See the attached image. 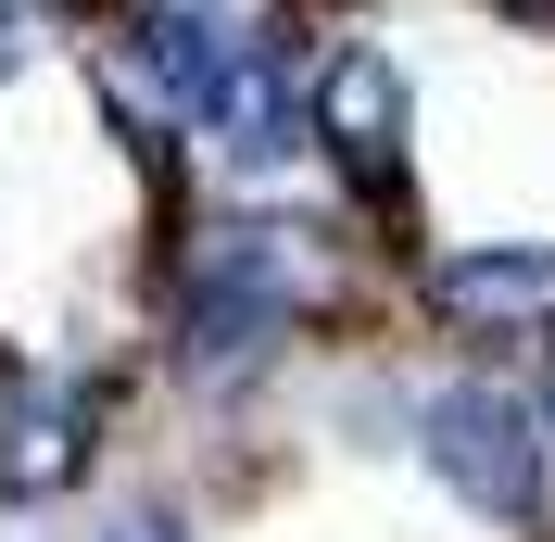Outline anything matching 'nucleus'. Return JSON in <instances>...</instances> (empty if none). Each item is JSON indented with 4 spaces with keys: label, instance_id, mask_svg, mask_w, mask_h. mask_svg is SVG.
<instances>
[{
    "label": "nucleus",
    "instance_id": "nucleus-1",
    "mask_svg": "<svg viewBox=\"0 0 555 542\" xmlns=\"http://www.w3.org/2000/svg\"><path fill=\"white\" fill-rule=\"evenodd\" d=\"M304 114H315V203L341 215L391 278L429 253V177H416V64L391 51L366 13L315 38L304 64Z\"/></svg>",
    "mask_w": 555,
    "mask_h": 542
},
{
    "label": "nucleus",
    "instance_id": "nucleus-2",
    "mask_svg": "<svg viewBox=\"0 0 555 542\" xmlns=\"http://www.w3.org/2000/svg\"><path fill=\"white\" fill-rule=\"evenodd\" d=\"M404 454L429 467L454 517H480L492 542H543L555 530V441L530 416L518 366H467V353H429L404 404Z\"/></svg>",
    "mask_w": 555,
    "mask_h": 542
},
{
    "label": "nucleus",
    "instance_id": "nucleus-3",
    "mask_svg": "<svg viewBox=\"0 0 555 542\" xmlns=\"http://www.w3.org/2000/svg\"><path fill=\"white\" fill-rule=\"evenodd\" d=\"M139 404H152V366L127 353H51V366L13 378V404H0V517H64L89 505L127 454Z\"/></svg>",
    "mask_w": 555,
    "mask_h": 542
},
{
    "label": "nucleus",
    "instance_id": "nucleus-4",
    "mask_svg": "<svg viewBox=\"0 0 555 542\" xmlns=\"http://www.w3.org/2000/svg\"><path fill=\"white\" fill-rule=\"evenodd\" d=\"M404 340L429 353H467V366H530L555 328V228H429L404 278Z\"/></svg>",
    "mask_w": 555,
    "mask_h": 542
},
{
    "label": "nucleus",
    "instance_id": "nucleus-5",
    "mask_svg": "<svg viewBox=\"0 0 555 542\" xmlns=\"http://www.w3.org/2000/svg\"><path fill=\"white\" fill-rule=\"evenodd\" d=\"M241 38H253L241 0H114V26L89 38V51H102L177 139H203V114L228 102V76H241Z\"/></svg>",
    "mask_w": 555,
    "mask_h": 542
},
{
    "label": "nucleus",
    "instance_id": "nucleus-6",
    "mask_svg": "<svg viewBox=\"0 0 555 542\" xmlns=\"http://www.w3.org/2000/svg\"><path fill=\"white\" fill-rule=\"evenodd\" d=\"M89 542H203V492H177V479H114L102 505H89Z\"/></svg>",
    "mask_w": 555,
    "mask_h": 542
},
{
    "label": "nucleus",
    "instance_id": "nucleus-7",
    "mask_svg": "<svg viewBox=\"0 0 555 542\" xmlns=\"http://www.w3.org/2000/svg\"><path fill=\"white\" fill-rule=\"evenodd\" d=\"M0 26H26V38H51V51H89V38L114 26V0H0Z\"/></svg>",
    "mask_w": 555,
    "mask_h": 542
},
{
    "label": "nucleus",
    "instance_id": "nucleus-8",
    "mask_svg": "<svg viewBox=\"0 0 555 542\" xmlns=\"http://www.w3.org/2000/svg\"><path fill=\"white\" fill-rule=\"evenodd\" d=\"M467 13H480V26H505V38H543V51H555V0H467Z\"/></svg>",
    "mask_w": 555,
    "mask_h": 542
},
{
    "label": "nucleus",
    "instance_id": "nucleus-9",
    "mask_svg": "<svg viewBox=\"0 0 555 542\" xmlns=\"http://www.w3.org/2000/svg\"><path fill=\"white\" fill-rule=\"evenodd\" d=\"M38 51H51V38H26V26H0V102H13V89H26V76H38Z\"/></svg>",
    "mask_w": 555,
    "mask_h": 542
},
{
    "label": "nucleus",
    "instance_id": "nucleus-10",
    "mask_svg": "<svg viewBox=\"0 0 555 542\" xmlns=\"http://www.w3.org/2000/svg\"><path fill=\"white\" fill-rule=\"evenodd\" d=\"M291 13H315V26H353V13H379V0H291Z\"/></svg>",
    "mask_w": 555,
    "mask_h": 542
}]
</instances>
